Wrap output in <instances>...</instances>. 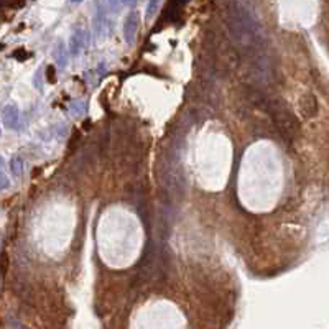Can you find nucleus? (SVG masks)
Listing matches in <instances>:
<instances>
[{"label": "nucleus", "instance_id": "3", "mask_svg": "<svg viewBox=\"0 0 329 329\" xmlns=\"http://www.w3.org/2000/svg\"><path fill=\"white\" fill-rule=\"evenodd\" d=\"M7 265H8V258H7V254L3 252L2 254V275L7 273Z\"/></svg>", "mask_w": 329, "mask_h": 329}, {"label": "nucleus", "instance_id": "1", "mask_svg": "<svg viewBox=\"0 0 329 329\" xmlns=\"http://www.w3.org/2000/svg\"><path fill=\"white\" fill-rule=\"evenodd\" d=\"M260 109H263L272 117L273 124L277 125L280 135L287 142H293L301 134V124L298 117L293 114L292 109L287 106V102L280 97H263L260 101Z\"/></svg>", "mask_w": 329, "mask_h": 329}, {"label": "nucleus", "instance_id": "2", "mask_svg": "<svg viewBox=\"0 0 329 329\" xmlns=\"http://www.w3.org/2000/svg\"><path fill=\"white\" fill-rule=\"evenodd\" d=\"M299 112L303 119H313L318 114V101L313 94H303L299 97Z\"/></svg>", "mask_w": 329, "mask_h": 329}]
</instances>
